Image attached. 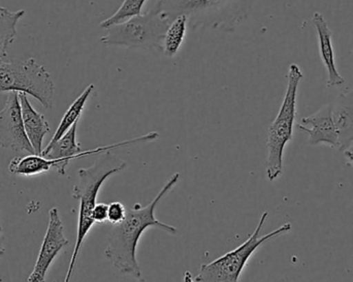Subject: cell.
Here are the masks:
<instances>
[{
    "label": "cell",
    "mask_w": 353,
    "mask_h": 282,
    "mask_svg": "<svg viewBox=\"0 0 353 282\" xmlns=\"http://www.w3.org/2000/svg\"><path fill=\"white\" fill-rule=\"evenodd\" d=\"M179 180L180 174H174L159 190L152 202L145 207L136 204L134 208L128 209L125 219L114 225L110 232L105 254L108 260L122 274L132 275L134 279L142 281V270L137 260V248L146 230L157 228L169 235L175 236L178 234V230L175 227L167 225L157 219L155 210L163 197L173 190Z\"/></svg>",
    "instance_id": "cell-1"
},
{
    "label": "cell",
    "mask_w": 353,
    "mask_h": 282,
    "mask_svg": "<svg viewBox=\"0 0 353 282\" xmlns=\"http://www.w3.org/2000/svg\"><path fill=\"white\" fill-rule=\"evenodd\" d=\"M255 0H157L154 6L170 23L185 16L193 29L234 31L248 18Z\"/></svg>",
    "instance_id": "cell-2"
},
{
    "label": "cell",
    "mask_w": 353,
    "mask_h": 282,
    "mask_svg": "<svg viewBox=\"0 0 353 282\" xmlns=\"http://www.w3.org/2000/svg\"><path fill=\"white\" fill-rule=\"evenodd\" d=\"M125 168V161L118 159L111 151H108V152L101 153V157L94 165L87 168V169L79 170V181L72 190V198L80 202L78 231H77L74 252L70 259V266H68L64 282H70L83 242L95 223L93 221L92 213L97 206V197H99L101 186L110 177L123 171Z\"/></svg>",
    "instance_id": "cell-3"
},
{
    "label": "cell",
    "mask_w": 353,
    "mask_h": 282,
    "mask_svg": "<svg viewBox=\"0 0 353 282\" xmlns=\"http://www.w3.org/2000/svg\"><path fill=\"white\" fill-rule=\"evenodd\" d=\"M303 72L298 64H290L288 74V89L279 113L272 122L268 132L267 177L275 181L283 169V153L288 143L292 140L296 119V97Z\"/></svg>",
    "instance_id": "cell-4"
},
{
    "label": "cell",
    "mask_w": 353,
    "mask_h": 282,
    "mask_svg": "<svg viewBox=\"0 0 353 282\" xmlns=\"http://www.w3.org/2000/svg\"><path fill=\"white\" fill-rule=\"evenodd\" d=\"M269 213L265 211L259 219V225L248 239L236 248V250L220 256L213 262L201 266L199 275L195 277L197 282H239L241 273L244 270L249 259L256 252L257 248L274 238L279 237L292 231V225L285 223L271 233L261 235L263 225L267 221Z\"/></svg>",
    "instance_id": "cell-5"
},
{
    "label": "cell",
    "mask_w": 353,
    "mask_h": 282,
    "mask_svg": "<svg viewBox=\"0 0 353 282\" xmlns=\"http://www.w3.org/2000/svg\"><path fill=\"white\" fill-rule=\"evenodd\" d=\"M170 22L153 6L149 12L107 29L101 41L108 47L143 48L163 53V41Z\"/></svg>",
    "instance_id": "cell-6"
},
{
    "label": "cell",
    "mask_w": 353,
    "mask_h": 282,
    "mask_svg": "<svg viewBox=\"0 0 353 282\" xmlns=\"http://www.w3.org/2000/svg\"><path fill=\"white\" fill-rule=\"evenodd\" d=\"M53 81L33 58L25 61H0V92H18L34 97L46 109L53 105Z\"/></svg>",
    "instance_id": "cell-7"
},
{
    "label": "cell",
    "mask_w": 353,
    "mask_h": 282,
    "mask_svg": "<svg viewBox=\"0 0 353 282\" xmlns=\"http://www.w3.org/2000/svg\"><path fill=\"white\" fill-rule=\"evenodd\" d=\"M0 147L35 154L25 132L18 92L8 93L6 105L0 111Z\"/></svg>",
    "instance_id": "cell-8"
},
{
    "label": "cell",
    "mask_w": 353,
    "mask_h": 282,
    "mask_svg": "<svg viewBox=\"0 0 353 282\" xmlns=\"http://www.w3.org/2000/svg\"><path fill=\"white\" fill-rule=\"evenodd\" d=\"M68 245V240L64 235L63 223L60 219L57 208L49 211V225L28 282H46V275L56 256Z\"/></svg>",
    "instance_id": "cell-9"
},
{
    "label": "cell",
    "mask_w": 353,
    "mask_h": 282,
    "mask_svg": "<svg viewBox=\"0 0 353 282\" xmlns=\"http://www.w3.org/2000/svg\"><path fill=\"white\" fill-rule=\"evenodd\" d=\"M334 107L333 103H327L312 115L303 118L298 124L299 130L309 134V143L313 146L325 144L339 148V134L334 121Z\"/></svg>",
    "instance_id": "cell-10"
},
{
    "label": "cell",
    "mask_w": 353,
    "mask_h": 282,
    "mask_svg": "<svg viewBox=\"0 0 353 282\" xmlns=\"http://www.w3.org/2000/svg\"><path fill=\"white\" fill-rule=\"evenodd\" d=\"M313 24L316 28L319 35V53L327 72V87L340 86L345 80L340 74L335 61L333 41H332V30L321 12H316L312 16Z\"/></svg>",
    "instance_id": "cell-11"
},
{
    "label": "cell",
    "mask_w": 353,
    "mask_h": 282,
    "mask_svg": "<svg viewBox=\"0 0 353 282\" xmlns=\"http://www.w3.org/2000/svg\"><path fill=\"white\" fill-rule=\"evenodd\" d=\"M23 123L27 138L37 155L43 153V142L46 134L50 132V126L43 114L33 109L28 97L24 93H19Z\"/></svg>",
    "instance_id": "cell-12"
},
{
    "label": "cell",
    "mask_w": 353,
    "mask_h": 282,
    "mask_svg": "<svg viewBox=\"0 0 353 282\" xmlns=\"http://www.w3.org/2000/svg\"><path fill=\"white\" fill-rule=\"evenodd\" d=\"M58 161L46 159L41 155L30 154L24 157H14L10 165L8 171L14 175L30 176L47 173L51 169L57 170Z\"/></svg>",
    "instance_id": "cell-13"
},
{
    "label": "cell",
    "mask_w": 353,
    "mask_h": 282,
    "mask_svg": "<svg viewBox=\"0 0 353 282\" xmlns=\"http://www.w3.org/2000/svg\"><path fill=\"white\" fill-rule=\"evenodd\" d=\"M25 10L10 12L0 6V61H6L8 49L17 37V25L23 18Z\"/></svg>",
    "instance_id": "cell-14"
},
{
    "label": "cell",
    "mask_w": 353,
    "mask_h": 282,
    "mask_svg": "<svg viewBox=\"0 0 353 282\" xmlns=\"http://www.w3.org/2000/svg\"><path fill=\"white\" fill-rule=\"evenodd\" d=\"M94 88V84L89 85V86L86 87V89L83 91L82 94L70 105V107L68 108V111L65 112L63 117H62L59 126H58L57 130H56L53 138H52V140L50 141L48 145H52L57 142L60 138H62V137L72 128V126L74 125V123L79 122L81 116H82L83 111H84L85 107H86L87 101H88L90 95L92 94Z\"/></svg>",
    "instance_id": "cell-15"
},
{
    "label": "cell",
    "mask_w": 353,
    "mask_h": 282,
    "mask_svg": "<svg viewBox=\"0 0 353 282\" xmlns=\"http://www.w3.org/2000/svg\"><path fill=\"white\" fill-rule=\"evenodd\" d=\"M188 20L185 16H178L170 23L163 41V54L167 57H174L186 37Z\"/></svg>",
    "instance_id": "cell-16"
},
{
    "label": "cell",
    "mask_w": 353,
    "mask_h": 282,
    "mask_svg": "<svg viewBox=\"0 0 353 282\" xmlns=\"http://www.w3.org/2000/svg\"><path fill=\"white\" fill-rule=\"evenodd\" d=\"M334 121L339 134V150L343 152L353 142V109L341 107L335 110L334 107Z\"/></svg>",
    "instance_id": "cell-17"
},
{
    "label": "cell",
    "mask_w": 353,
    "mask_h": 282,
    "mask_svg": "<svg viewBox=\"0 0 353 282\" xmlns=\"http://www.w3.org/2000/svg\"><path fill=\"white\" fill-rule=\"evenodd\" d=\"M146 1L147 0H124L117 12L107 20L103 21L99 26L108 29L114 25L121 24L134 17L139 16L142 12L143 6Z\"/></svg>",
    "instance_id": "cell-18"
},
{
    "label": "cell",
    "mask_w": 353,
    "mask_h": 282,
    "mask_svg": "<svg viewBox=\"0 0 353 282\" xmlns=\"http://www.w3.org/2000/svg\"><path fill=\"white\" fill-rule=\"evenodd\" d=\"M128 214V209L120 202H113L109 204V215H108V221L113 225L122 223L125 219Z\"/></svg>",
    "instance_id": "cell-19"
},
{
    "label": "cell",
    "mask_w": 353,
    "mask_h": 282,
    "mask_svg": "<svg viewBox=\"0 0 353 282\" xmlns=\"http://www.w3.org/2000/svg\"><path fill=\"white\" fill-rule=\"evenodd\" d=\"M108 215H109V205L105 203H99L95 206L93 210L92 217L95 223H105L108 221Z\"/></svg>",
    "instance_id": "cell-20"
},
{
    "label": "cell",
    "mask_w": 353,
    "mask_h": 282,
    "mask_svg": "<svg viewBox=\"0 0 353 282\" xmlns=\"http://www.w3.org/2000/svg\"><path fill=\"white\" fill-rule=\"evenodd\" d=\"M344 157L353 167V142L343 151Z\"/></svg>",
    "instance_id": "cell-21"
},
{
    "label": "cell",
    "mask_w": 353,
    "mask_h": 282,
    "mask_svg": "<svg viewBox=\"0 0 353 282\" xmlns=\"http://www.w3.org/2000/svg\"><path fill=\"white\" fill-rule=\"evenodd\" d=\"M3 240V234H2L1 227H0V256L4 254Z\"/></svg>",
    "instance_id": "cell-22"
},
{
    "label": "cell",
    "mask_w": 353,
    "mask_h": 282,
    "mask_svg": "<svg viewBox=\"0 0 353 282\" xmlns=\"http://www.w3.org/2000/svg\"><path fill=\"white\" fill-rule=\"evenodd\" d=\"M184 282H193L192 276H191L190 273L186 272L184 274Z\"/></svg>",
    "instance_id": "cell-23"
},
{
    "label": "cell",
    "mask_w": 353,
    "mask_h": 282,
    "mask_svg": "<svg viewBox=\"0 0 353 282\" xmlns=\"http://www.w3.org/2000/svg\"><path fill=\"white\" fill-rule=\"evenodd\" d=\"M0 282H2V281H0Z\"/></svg>",
    "instance_id": "cell-24"
}]
</instances>
